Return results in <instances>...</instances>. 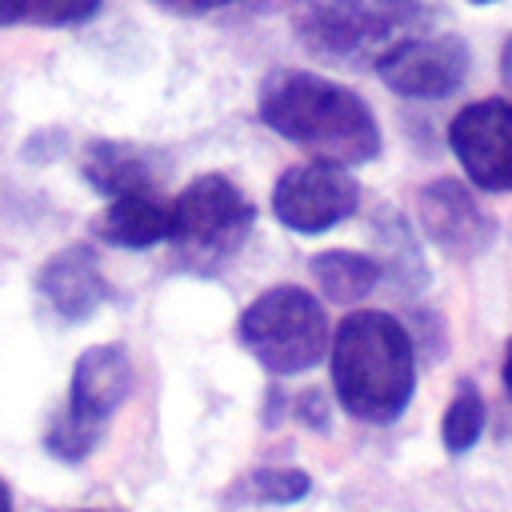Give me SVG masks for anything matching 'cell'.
Here are the masks:
<instances>
[{
    "mask_svg": "<svg viewBox=\"0 0 512 512\" xmlns=\"http://www.w3.org/2000/svg\"><path fill=\"white\" fill-rule=\"evenodd\" d=\"M500 80H504V92H508V100H512V36H508V44H504V52H500Z\"/></svg>",
    "mask_w": 512,
    "mask_h": 512,
    "instance_id": "obj_20",
    "label": "cell"
},
{
    "mask_svg": "<svg viewBox=\"0 0 512 512\" xmlns=\"http://www.w3.org/2000/svg\"><path fill=\"white\" fill-rule=\"evenodd\" d=\"M0 512H12V492H8L4 480H0Z\"/></svg>",
    "mask_w": 512,
    "mask_h": 512,
    "instance_id": "obj_22",
    "label": "cell"
},
{
    "mask_svg": "<svg viewBox=\"0 0 512 512\" xmlns=\"http://www.w3.org/2000/svg\"><path fill=\"white\" fill-rule=\"evenodd\" d=\"M152 4L164 8V12H176V16H204V12L224 8V4H232V0H152Z\"/></svg>",
    "mask_w": 512,
    "mask_h": 512,
    "instance_id": "obj_18",
    "label": "cell"
},
{
    "mask_svg": "<svg viewBox=\"0 0 512 512\" xmlns=\"http://www.w3.org/2000/svg\"><path fill=\"white\" fill-rule=\"evenodd\" d=\"M128 392H132V364L120 344H96L80 352L72 368L68 408L48 428V452L60 460H84L96 448L108 416L128 400Z\"/></svg>",
    "mask_w": 512,
    "mask_h": 512,
    "instance_id": "obj_6",
    "label": "cell"
},
{
    "mask_svg": "<svg viewBox=\"0 0 512 512\" xmlns=\"http://www.w3.org/2000/svg\"><path fill=\"white\" fill-rule=\"evenodd\" d=\"M244 488L252 500H264V504H296L308 496L312 480L300 468H256L244 480Z\"/></svg>",
    "mask_w": 512,
    "mask_h": 512,
    "instance_id": "obj_17",
    "label": "cell"
},
{
    "mask_svg": "<svg viewBox=\"0 0 512 512\" xmlns=\"http://www.w3.org/2000/svg\"><path fill=\"white\" fill-rule=\"evenodd\" d=\"M484 416H488V408H484L480 388H476L472 380H460V388H456V396H452V404L444 408V420H440V440H444V448H448L452 456L468 452V448L480 440V432H484Z\"/></svg>",
    "mask_w": 512,
    "mask_h": 512,
    "instance_id": "obj_15",
    "label": "cell"
},
{
    "mask_svg": "<svg viewBox=\"0 0 512 512\" xmlns=\"http://www.w3.org/2000/svg\"><path fill=\"white\" fill-rule=\"evenodd\" d=\"M500 380H504V392L512 396V340H508V348H504V368H500Z\"/></svg>",
    "mask_w": 512,
    "mask_h": 512,
    "instance_id": "obj_21",
    "label": "cell"
},
{
    "mask_svg": "<svg viewBox=\"0 0 512 512\" xmlns=\"http://www.w3.org/2000/svg\"><path fill=\"white\" fill-rule=\"evenodd\" d=\"M380 80L408 100H444L452 96L468 76V48L464 40L440 32V36H408L392 44L376 60Z\"/></svg>",
    "mask_w": 512,
    "mask_h": 512,
    "instance_id": "obj_9",
    "label": "cell"
},
{
    "mask_svg": "<svg viewBox=\"0 0 512 512\" xmlns=\"http://www.w3.org/2000/svg\"><path fill=\"white\" fill-rule=\"evenodd\" d=\"M36 288L52 304V312L64 316V320H72V324L88 320L108 300V284H104V276L96 268V256L88 248H64V252H56L40 268Z\"/></svg>",
    "mask_w": 512,
    "mask_h": 512,
    "instance_id": "obj_11",
    "label": "cell"
},
{
    "mask_svg": "<svg viewBox=\"0 0 512 512\" xmlns=\"http://www.w3.org/2000/svg\"><path fill=\"white\" fill-rule=\"evenodd\" d=\"M312 280L320 284V292L332 304H356L364 300L376 280H380V264L364 252H344V248H328L312 256Z\"/></svg>",
    "mask_w": 512,
    "mask_h": 512,
    "instance_id": "obj_14",
    "label": "cell"
},
{
    "mask_svg": "<svg viewBox=\"0 0 512 512\" xmlns=\"http://www.w3.org/2000/svg\"><path fill=\"white\" fill-rule=\"evenodd\" d=\"M300 412H304V420L312 424V428H324L328 420H324V400L316 396V392H308L304 400H300Z\"/></svg>",
    "mask_w": 512,
    "mask_h": 512,
    "instance_id": "obj_19",
    "label": "cell"
},
{
    "mask_svg": "<svg viewBox=\"0 0 512 512\" xmlns=\"http://www.w3.org/2000/svg\"><path fill=\"white\" fill-rule=\"evenodd\" d=\"M92 232L116 248H152L172 236V204L156 200L152 192L112 196L108 208L92 216Z\"/></svg>",
    "mask_w": 512,
    "mask_h": 512,
    "instance_id": "obj_12",
    "label": "cell"
},
{
    "mask_svg": "<svg viewBox=\"0 0 512 512\" xmlns=\"http://www.w3.org/2000/svg\"><path fill=\"white\" fill-rule=\"evenodd\" d=\"M84 512H96V508H84Z\"/></svg>",
    "mask_w": 512,
    "mask_h": 512,
    "instance_id": "obj_24",
    "label": "cell"
},
{
    "mask_svg": "<svg viewBox=\"0 0 512 512\" xmlns=\"http://www.w3.org/2000/svg\"><path fill=\"white\" fill-rule=\"evenodd\" d=\"M420 224L428 232V240L436 248H444L448 256H480L492 240H496V224L492 216L476 204V196L460 184V180H432L420 188Z\"/></svg>",
    "mask_w": 512,
    "mask_h": 512,
    "instance_id": "obj_10",
    "label": "cell"
},
{
    "mask_svg": "<svg viewBox=\"0 0 512 512\" xmlns=\"http://www.w3.org/2000/svg\"><path fill=\"white\" fill-rule=\"evenodd\" d=\"M260 120L332 164H368L380 156V128L372 108L344 84L316 72H276L260 92Z\"/></svg>",
    "mask_w": 512,
    "mask_h": 512,
    "instance_id": "obj_1",
    "label": "cell"
},
{
    "mask_svg": "<svg viewBox=\"0 0 512 512\" xmlns=\"http://www.w3.org/2000/svg\"><path fill=\"white\" fill-rule=\"evenodd\" d=\"M100 0H0V24H80Z\"/></svg>",
    "mask_w": 512,
    "mask_h": 512,
    "instance_id": "obj_16",
    "label": "cell"
},
{
    "mask_svg": "<svg viewBox=\"0 0 512 512\" xmlns=\"http://www.w3.org/2000/svg\"><path fill=\"white\" fill-rule=\"evenodd\" d=\"M424 0H300L296 28L312 52L360 60L384 56L392 44L416 36Z\"/></svg>",
    "mask_w": 512,
    "mask_h": 512,
    "instance_id": "obj_4",
    "label": "cell"
},
{
    "mask_svg": "<svg viewBox=\"0 0 512 512\" xmlns=\"http://www.w3.org/2000/svg\"><path fill=\"white\" fill-rule=\"evenodd\" d=\"M332 388L348 416L392 424L416 388V348L408 328L388 312H348L328 348Z\"/></svg>",
    "mask_w": 512,
    "mask_h": 512,
    "instance_id": "obj_2",
    "label": "cell"
},
{
    "mask_svg": "<svg viewBox=\"0 0 512 512\" xmlns=\"http://www.w3.org/2000/svg\"><path fill=\"white\" fill-rule=\"evenodd\" d=\"M360 204V188L344 164L332 160H308L288 168L272 188V212L284 228L316 236L332 224L348 220Z\"/></svg>",
    "mask_w": 512,
    "mask_h": 512,
    "instance_id": "obj_7",
    "label": "cell"
},
{
    "mask_svg": "<svg viewBox=\"0 0 512 512\" xmlns=\"http://www.w3.org/2000/svg\"><path fill=\"white\" fill-rule=\"evenodd\" d=\"M84 180L104 196L124 192H152L156 188V164L144 148L120 144V140H92L80 160Z\"/></svg>",
    "mask_w": 512,
    "mask_h": 512,
    "instance_id": "obj_13",
    "label": "cell"
},
{
    "mask_svg": "<svg viewBox=\"0 0 512 512\" xmlns=\"http://www.w3.org/2000/svg\"><path fill=\"white\" fill-rule=\"evenodd\" d=\"M472 4H492V0H472Z\"/></svg>",
    "mask_w": 512,
    "mask_h": 512,
    "instance_id": "obj_23",
    "label": "cell"
},
{
    "mask_svg": "<svg viewBox=\"0 0 512 512\" xmlns=\"http://www.w3.org/2000/svg\"><path fill=\"white\" fill-rule=\"evenodd\" d=\"M452 156L484 192H512V100L464 104L448 124Z\"/></svg>",
    "mask_w": 512,
    "mask_h": 512,
    "instance_id": "obj_8",
    "label": "cell"
},
{
    "mask_svg": "<svg viewBox=\"0 0 512 512\" xmlns=\"http://www.w3.org/2000/svg\"><path fill=\"white\" fill-rule=\"evenodd\" d=\"M240 340L272 376H296L328 352V316L308 288L276 284L244 308Z\"/></svg>",
    "mask_w": 512,
    "mask_h": 512,
    "instance_id": "obj_3",
    "label": "cell"
},
{
    "mask_svg": "<svg viewBox=\"0 0 512 512\" xmlns=\"http://www.w3.org/2000/svg\"><path fill=\"white\" fill-rule=\"evenodd\" d=\"M256 224L252 200L220 172L192 180L172 204V248L196 272L224 268Z\"/></svg>",
    "mask_w": 512,
    "mask_h": 512,
    "instance_id": "obj_5",
    "label": "cell"
}]
</instances>
